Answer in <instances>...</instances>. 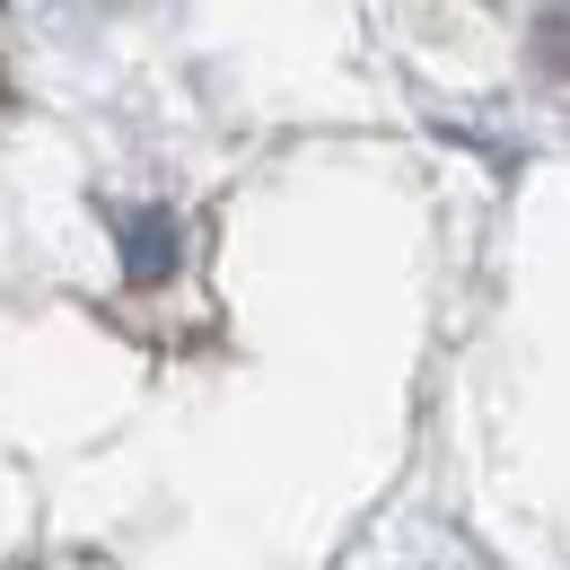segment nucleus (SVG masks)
<instances>
[{"instance_id": "f257e3e1", "label": "nucleus", "mask_w": 570, "mask_h": 570, "mask_svg": "<svg viewBox=\"0 0 570 570\" xmlns=\"http://www.w3.org/2000/svg\"><path fill=\"white\" fill-rule=\"evenodd\" d=\"M115 237H124V282L132 289H158L176 273V212L167 203H149V212H115Z\"/></svg>"}]
</instances>
